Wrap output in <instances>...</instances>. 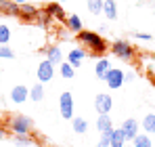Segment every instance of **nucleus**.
I'll use <instances>...</instances> for the list:
<instances>
[{"mask_svg": "<svg viewBox=\"0 0 155 147\" xmlns=\"http://www.w3.org/2000/svg\"><path fill=\"white\" fill-rule=\"evenodd\" d=\"M78 40H80V42H82L86 49L92 50V55H103L105 50H107V42H105L99 34H94V32L82 29V32L78 34Z\"/></svg>", "mask_w": 155, "mask_h": 147, "instance_id": "f257e3e1", "label": "nucleus"}, {"mask_svg": "<svg viewBox=\"0 0 155 147\" xmlns=\"http://www.w3.org/2000/svg\"><path fill=\"white\" fill-rule=\"evenodd\" d=\"M8 128L13 135H29L34 130V120L29 116H13L8 120Z\"/></svg>", "mask_w": 155, "mask_h": 147, "instance_id": "f03ea898", "label": "nucleus"}, {"mask_svg": "<svg viewBox=\"0 0 155 147\" xmlns=\"http://www.w3.org/2000/svg\"><path fill=\"white\" fill-rule=\"evenodd\" d=\"M111 53H113L115 57L128 61V59H132V55H134V46L130 44L128 40H115V42L111 44Z\"/></svg>", "mask_w": 155, "mask_h": 147, "instance_id": "7ed1b4c3", "label": "nucleus"}, {"mask_svg": "<svg viewBox=\"0 0 155 147\" xmlns=\"http://www.w3.org/2000/svg\"><path fill=\"white\" fill-rule=\"evenodd\" d=\"M59 107H61V118H65V120L74 118V97H71V93H67V91L61 93Z\"/></svg>", "mask_w": 155, "mask_h": 147, "instance_id": "20e7f679", "label": "nucleus"}, {"mask_svg": "<svg viewBox=\"0 0 155 147\" xmlns=\"http://www.w3.org/2000/svg\"><path fill=\"white\" fill-rule=\"evenodd\" d=\"M124 76H126V74L122 72L120 67H111V70L107 72V76H105V82H107L109 88L115 91V88H122V86H124Z\"/></svg>", "mask_w": 155, "mask_h": 147, "instance_id": "39448f33", "label": "nucleus"}, {"mask_svg": "<svg viewBox=\"0 0 155 147\" xmlns=\"http://www.w3.org/2000/svg\"><path fill=\"white\" fill-rule=\"evenodd\" d=\"M111 107H113V101H111L109 95L101 93V95L94 97V109L99 111V116H107V114H111Z\"/></svg>", "mask_w": 155, "mask_h": 147, "instance_id": "423d86ee", "label": "nucleus"}, {"mask_svg": "<svg viewBox=\"0 0 155 147\" xmlns=\"http://www.w3.org/2000/svg\"><path fill=\"white\" fill-rule=\"evenodd\" d=\"M36 76H38V82H48V80H52V76H54V65H52L48 59H44L40 65H38V72H36Z\"/></svg>", "mask_w": 155, "mask_h": 147, "instance_id": "0eeeda50", "label": "nucleus"}, {"mask_svg": "<svg viewBox=\"0 0 155 147\" xmlns=\"http://www.w3.org/2000/svg\"><path fill=\"white\" fill-rule=\"evenodd\" d=\"M44 57L51 61L52 65H61L63 63V53H61V46L59 44H51L44 49Z\"/></svg>", "mask_w": 155, "mask_h": 147, "instance_id": "6e6552de", "label": "nucleus"}, {"mask_svg": "<svg viewBox=\"0 0 155 147\" xmlns=\"http://www.w3.org/2000/svg\"><path fill=\"white\" fill-rule=\"evenodd\" d=\"M138 126H140V124L136 122L134 118H128L126 122L120 126V128H122V132H124V137H126V141H132V139L138 135Z\"/></svg>", "mask_w": 155, "mask_h": 147, "instance_id": "1a4fd4ad", "label": "nucleus"}, {"mask_svg": "<svg viewBox=\"0 0 155 147\" xmlns=\"http://www.w3.org/2000/svg\"><path fill=\"white\" fill-rule=\"evenodd\" d=\"M27 97H29V88L23 86V84H19V86H15V88L11 91V101H13V103H17V105L25 103Z\"/></svg>", "mask_w": 155, "mask_h": 147, "instance_id": "9d476101", "label": "nucleus"}, {"mask_svg": "<svg viewBox=\"0 0 155 147\" xmlns=\"http://www.w3.org/2000/svg\"><path fill=\"white\" fill-rule=\"evenodd\" d=\"M84 57H86V49H82V46L71 49V53L67 55V63H69V65H74V67H80V65H82V61H84Z\"/></svg>", "mask_w": 155, "mask_h": 147, "instance_id": "9b49d317", "label": "nucleus"}, {"mask_svg": "<svg viewBox=\"0 0 155 147\" xmlns=\"http://www.w3.org/2000/svg\"><path fill=\"white\" fill-rule=\"evenodd\" d=\"M36 15H38V9L36 6H31V4H19V17L21 19H25V21H31V19H36Z\"/></svg>", "mask_w": 155, "mask_h": 147, "instance_id": "f8f14e48", "label": "nucleus"}, {"mask_svg": "<svg viewBox=\"0 0 155 147\" xmlns=\"http://www.w3.org/2000/svg\"><path fill=\"white\" fill-rule=\"evenodd\" d=\"M97 128H99L101 135H111V130H113V126H111V116H109V114H107V116H99Z\"/></svg>", "mask_w": 155, "mask_h": 147, "instance_id": "ddd939ff", "label": "nucleus"}, {"mask_svg": "<svg viewBox=\"0 0 155 147\" xmlns=\"http://www.w3.org/2000/svg\"><path fill=\"white\" fill-rule=\"evenodd\" d=\"M103 13L109 21H113L117 17V4H115V0H103Z\"/></svg>", "mask_w": 155, "mask_h": 147, "instance_id": "4468645a", "label": "nucleus"}, {"mask_svg": "<svg viewBox=\"0 0 155 147\" xmlns=\"http://www.w3.org/2000/svg\"><path fill=\"white\" fill-rule=\"evenodd\" d=\"M109 70H111L109 59H99V61H97V65H94V74H97V78H99V80H105V76H107Z\"/></svg>", "mask_w": 155, "mask_h": 147, "instance_id": "2eb2a0df", "label": "nucleus"}, {"mask_svg": "<svg viewBox=\"0 0 155 147\" xmlns=\"http://www.w3.org/2000/svg\"><path fill=\"white\" fill-rule=\"evenodd\" d=\"M109 143H111V147H124L126 137H124L122 128H113V130H111V139H109Z\"/></svg>", "mask_w": 155, "mask_h": 147, "instance_id": "dca6fc26", "label": "nucleus"}, {"mask_svg": "<svg viewBox=\"0 0 155 147\" xmlns=\"http://www.w3.org/2000/svg\"><path fill=\"white\" fill-rule=\"evenodd\" d=\"M46 13H48L51 17H57V19H65V11H63V6H61V2H51V4H46Z\"/></svg>", "mask_w": 155, "mask_h": 147, "instance_id": "f3484780", "label": "nucleus"}, {"mask_svg": "<svg viewBox=\"0 0 155 147\" xmlns=\"http://www.w3.org/2000/svg\"><path fill=\"white\" fill-rule=\"evenodd\" d=\"M0 9H2L6 15L19 17V4H17V2H11V0H0Z\"/></svg>", "mask_w": 155, "mask_h": 147, "instance_id": "a211bd4d", "label": "nucleus"}, {"mask_svg": "<svg viewBox=\"0 0 155 147\" xmlns=\"http://www.w3.org/2000/svg\"><path fill=\"white\" fill-rule=\"evenodd\" d=\"M65 23H67V29H71V32H76V34L82 32V25H84L82 19H80V15H69Z\"/></svg>", "mask_w": 155, "mask_h": 147, "instance_id": "6ab92c4d", "label": "nucleus"}, {"mask_svg": "<svg viewBox=\"0 0 155 147\" xmlns=\"http://www.w3.org/2000/svg\"><path fill=\"white\" fill-rule=\"evenodd\" d=\"M29 99L36 101V103L44 99V86H42V82H38V84H34V86L29 88Z\"/></svg>", "mask_w": 155, "mask_h": 147, "instance_id": "aec40b11", "label": "nucleus"}, {"mask_svg": "<svg viewBox=\"0 0 155 147\" xmlns=\"http://www.w3.org/2000/svg\"><path fill=\"white\" fill-rule=\"evenodd\" d=\"M140 126L145 128V132H147V135H153V132H155V114H147V116L143 118Z\"/></svg>", "mask_w": 155, "mask_h": 147, "instance_id": "412c9836", "label": "nucleus"}, {"mask_svg": "<svg viewBox=\"0 0 155 147\" xmlns=\"http://www.w3.org/2000/svg\"><path fill=\"white\" fill-rule=\"evenodd\" d=\"M132 143H134V147H153V143H151V139H149V135L145 132V135H136L134 139H132Z\"/></svg>", "mask_w": 155, "mask_h": 147, "instance_id": "4be33fe9", "label": "nucleus"}, {"mask_svg": "<svg viewBox=\"0 0 155 147\" xmlns=\"http://www.w3.org/2000/svg\"><path fill=\"white\" fill-rule=\"evenodd\" d=\"M71 126H74V130H76L78 135H84L88 130V122L84 118H71Z\"/></svg>", "mask_w": 155, "mask_h": 147, "instance_id": "5701e85b", "label": "nucleus"}, {"mask_svg": "<svg viewBox=\"0 0 155 147\" xmlns=\"http://www.w3.org/2000/svg\"><path fill=\"white\" fill-rule=\"evenodd\" d=\"M15 145L17 147H29V145H34V141L29 139V135H15Z\"/></svg>", "mask_w": 155, "mask_h": 147, "instance_id": "b1692460", "label": "nucleus"}, {"mask_svg": "<svg viewBox=\"0 0 155 147\" xmlns=\"http://www.w3.org/2000/svg\"><path fill=\"white\" fill-rule=\"evenodd\" d=\"M61 76H63V78H67V80H69V78H74V76H76V67H74V65H69L67 61H63V63H61Z\"/></svg>", "mask_w": 155, "mask_h": 147, "instance_id": "393cba45", "label": "nucleus"}, {"mask_svg": "<svg viewBox=\"0 0 155 147\" xmlns=\"http://www.w3.org/2000/svg\"><path fill=\"white\" fill-rule=\"evenodd\" d=\"M88 11L92 15H101L103 13V0H88Z\"/></svg>", "mask_w": 155, "mask_h": 147, "instance_id": "a878e982", "label": "nucleus"}, {"mask_svg": "<svg viewBox=\"0 0 155 147\" xmlns=\"http://www.w3.org/2000/svg\"><path fill=\"white\" fill-rule=\"evenodd\" d=\"M0 59H15V50L8 44H0Z\"/></svg>", "mask_w": 155, "mask_h": 147, "instance_id": "bb28decb", "label": "nucleus"}, {"mask_svg": "<svg viewBox=\"0 0 155 147\" xmlns=\"http://www.w3.org/2000/svg\"><path fill=\"white\" fill-rule=\"evenodd\" d=\"M11 40V29L6 25H0V44H8Z\"/></svg>", "mask_w": 155, "mask_h": 147, "instance_id": "cd10ccee", "label": "nucleus"}, {"mask_svg": "<svg viewBox=\"0 0 155 147\" xmlns=\"http://www.w3.org/2000/svg\"><path fill=\"white\" fill-rule=\"evenodd\" d=\"M109 139H111V135H101V141L97 143V147H111Z\"/></svg>", "mask_w": 155, "mask_h": 147, "instance_id": "c85d7f7f", "label": "nucleus"}, {"mask_svg": "<svg viewBox=\"0 0 155 147\" xmlns=\"http://www.w3.org/2000/svg\"><path fill=\"white\" fill-rule=\"evenodd\" d=\"M134 38H138V40H153V36L145 34V32H134Z\"/></svg>", "mask_w": 155, "mask_h": 147, "instance_id": "c756f323", "label": "nucleus"}, {"mask_svg": "<svg viewBox=\"0 0 155 147\" xmlns=\"http://www.w3.org/2000/svg\"><path fill=\"white\" fill-rule=\"evenodd\" d=\"M132 80H134V74H126L124 76V82H132Z\"/></svg>", "mask_w": 155, "mask_h": 147, "instance_id": "7c9ffc66", "label": "nucleus"}, {"mask_svg": "<svg viewBox=\"0 0 155 147\" xmlns=\"http://www.w3.org/2000/svg\"><path fill=\"white\" fill-rule=\"evenodd\" d=\"M4 135H6V132H4V128H2V126H0V139H2V137H4Z\"/></svg>", "mask_w": 155, "mask_h": 147, "instance_id": "2f4dec72", "label": "nucleus"}, {"mask_svg": "<svg viewBox=\"0 0 155 147\" xmlns=\"http://www.w3.org/2000/svg\"><path fill=\"white\" fill-rule=\"evenodd\" d=\"M15 2H17V4H25L27 0H15Z\"/></svg>", "mask_w": 155, "mask_h": 147, "instance_id": "473e14b6", "label": "nucleus"}, {"mask_svg": "<svg viewBox=\"0 0 155 147\" xmlns=\"http://www.w3.org/2000/svg\"><path fill=\"white\" fill-rule=\"evenodd\" d=\"M59 2H67V0H59Z\"/></svg>", "mask_w": 155, "mask_h": 147, "instance_id": "72a5a7b5", "label": "nucleus"}]
</instances>
